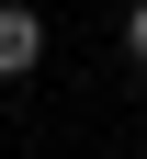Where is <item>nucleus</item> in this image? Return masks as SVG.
<instances>
[{"mask_svg":"<svg viewBox=\"0 0 147 159\" xmlns=\"http://www.w3.org/2000/svg\"><path fill=\"white\" fill-rule=\"evenodd\" d=\"M34 68H45V23L23 0H0V80H34Z\"/></svg>","mask_w":147,"mask_h":159,"instance_id":"nucleus-1","label":"nucleus"},{"mask_svg":"<svg viewBox=\"0 0 147 159\" xmlns=\"http://www.w3.org/2000/svg\"><path fill=\"white\" fill-rule=\"evenodd\" d=\"M124 57H136V68H147V0H136V11H124Z\"/></svg>","mask_w":147,"mask_h":159,"instance_id":"nucleus-2","label":"nucleus"}]
</instances>
